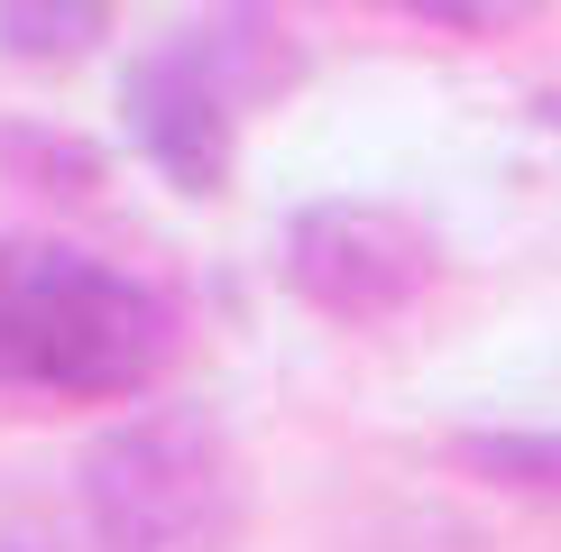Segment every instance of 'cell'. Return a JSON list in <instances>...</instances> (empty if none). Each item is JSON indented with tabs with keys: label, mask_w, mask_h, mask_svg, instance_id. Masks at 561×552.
I'll return each instance as SVG.
<instances>
[{
	"label": "cell",
	"mask_w": 561,
	"mask_h": 552,
	"mask_svg": "<svg viewBox=\"0 0 561 552\" xmlns=\"http://www.w3.org/2000/svg\"><path fill=\"white\" fill-rule=\"evenodd\" d=\"M175 359V313L157 286L56 240H0V387L75 405L148 396Z\"/></svg>",
	"instance_id": "6da1fadb"
},
{
	"label": "cell",
	"mask_w": 561,
	"mask_h": 552,
	"mask_svg": "<svg viewBox=\"0 0 561 552\" xmlns=\"http://www.w3.org/2000/svg\"><path fill=\"white\" fill-rule=\"evenodd\" d=\"M249 460L203 405H148L75 460V552H230Z\"/></svg>",
	"instance_id": "7a4b0ae2"
},
{
	"label": "cell",
	"mask_w": 561,
	"mask_h": 552,
	"mask_svg": "<svg viewBox=\"0 0 561 552\" xmlns=\"http://www.w3.org/2000/svg\"><path fill=\"white\" fill-rule=\"evenodd\" d=\"M286 286L332 322H396L433 286V230L396 203H304L286 221Z\"/></svg>",
	"instance_id": "3957f363"
},
{
	"label": "cell",
	"mask_w": 561,
	"mask_h": 552,
	"mask_svg": "<svg viewBox=\"0 0 561 552\" xmlns=\"http://www.w3.org/2000/svg\"><path fill=\"white\" fill-rule=\"evenodd\" d=\"M121 111H129L138 157H148V166L167 175L175 194H221V184H230L240 111H230V92L194 65V46H184V37H167L157 56H138V65H129Z\"/></svg>",
	"instance_id": "277c9868"
},
{
	"label": "cell",
	"mask_w": 561,
	"mask_h": 552,
	"mask_svg": "<svg viewBox=\"0 0 561 552\" xmlns=\"http://www.w3.org/2000/svg\"><path fill=\"white\" fill-rule=\"evenodd\" d=\"M184 46H194V65L230 92V111H259L276 92H295V74H304L286 28H276V19H249V10H221V19H203V28H184Z\"/></svg>",
	"instance_id": "5b68a950"
},
{
	"label": "cell",
	"mask_w": 561,
	"mask_h": 552,
	"mask_svg": "<svg viewBox=\"0 0 561 552\" xmlns=\"http://www.w3.org/2000/svg\"><path fill=\"white\" fill-rule=\"evenodd\" d=\"M102 37H111V0H0L10 65H83Z\"/></svg>",
	"instance_id": "8992f818"
},
{
	"label": "cell",
	"mask_w": 561,
	"mask_h": 552,
	"mask_svg": "<svg viewBox=\"0 0 561 552\" xmlns=\"http://www.w3.org/2000/svg\"><path fill=\"white\" fill-rule=\"evenodd\" d=\"M451 460H460V470H479L488 488L561 497V433H460Z\"/></svg>",
	"instance_id": "52a82bcc"
},
{
	"label": "cell",
	"mask_w": 561,
	"mask_h": 552,
	"mask_svg": "<svg viewBox=\"0 0 561 552\" xmlns=\"http://www.w3.org/2000/svg\"><path fill=\"white\" fill-rule=\"evenodd\" d=\"M396 19H424V28H460V37H497V28H525L543 0H378Z\"/></svg>",
	"instance_id": "ba28073f"
}]
</instances>
